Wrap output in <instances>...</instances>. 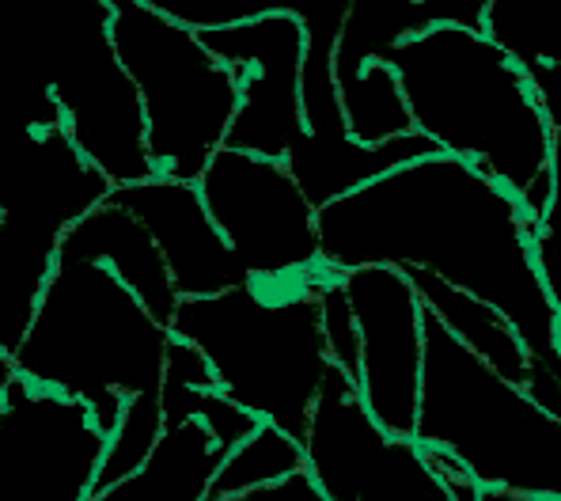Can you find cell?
<instances>
[{
  "mask_svg": "<svg viewBox=\"0 0 561 501\" xmlns=\"http://www.w3.org/2000/svg\"><path fill=\"white\" fill-rule=\"evenodd\" d=\"M319 254L334 274L387 266L428 274L493 308L527 361L561 376V308L531 266L535 225L501 186L451 156H421L316 213Z\"/></svg>",
  "mask_w": 561,
  "mask_h": 501,
  "instance_id": "6da1fadb",
  "label": "cell"
},
{
  "mask_svg": "<svg viewBox=\"0 0 561 501\" xmlns=\"http://www.w3.org/2000/svg\"><path fill=\"white\" fill-rule=\"evenodd\" d=\"M399 80L410 126L440 156L508 194L531 225L561 202V129L497 46L440 23L379 54Z\"/></svg>",
  "mask_w": 561,
  "mask_h": 501,
  "instance_id": "7a4b0ae2",
  "label": "cell"
},
{
  "mask_svg": "<svg viewBox=\"0 0 561 501\" xmlns=\"http://www.w3.org/2000/svg\"><path fill=\"white\" fill-rule=\"evenodd\" d=\"M330 266L293 277H247L205 300H179L171 339L205 361L217 396L304 445L311 407L330 376L323 289Z\"/></svg>",
  "mask_w": 561,
  "mask_h": 501,
  "instance_id": "3957f363",
  "label": "cell"
},
{
  "mask_svg": "<svg viewBox=\"0 0 561 501\" xmlns=\"http://www.w3.org/2000/svg\"><path fill=\"white\" fill-rule=\"evenodd\" d=\"M171 331L95 262L54 259L43 300L12 353L15 380L80 402L103 437L126 402L160 396Z\"/></svg>",
  "mask_w": 561,
  "mask_h": 501,
  "instance_id": "277c9868",
  "label": "cell"
},
{
  "mask_svg": "<svg viewBox=\"0 0 561 501\" xmlns=\"http://www.w3.org/2000/svg\"><path fill=\"white\" fill-rule=\"evenodd\" d=\"M410 441L451 456L478 490L561 498V418L493 373L425 308Z\"/></svg>",
  "mask_w": 561,
  "mask_h": 501,
  "instance_id": "5b68a950",
  "label": "cell"
},
{
  "mask_svg": "<svg viewBox=\"0 0 561 501\" xmlns=\"http://www.w3.org/2000/svg\"><path fill=\"white\" fill-rule=\"evenodd\" d=\"M111 4V50L126 69L145 114V149L156 179L197 183L225 149L236 118V88L194 31L171 23L148 0Z\"/></svg>",
  "mask_w": 561,
  "mask_h": 501,
  "instance_id": "8992f818",
  "label": "cell"
},
{
  "mask_svg": "<svg viewBox=\"0 0 561 501\" xmlns=\"http://www.w3.org/2000/svg\"><path fill=\"white\" fill-rule=\"evenodd\" d=\"M106 23V0H49L46 80L77 156L111 191H126L156 175L145 149V114L111 50Z\"/></svg>",
  "mask_w": 561,
  "mask_h": 501,
  "instance_id": "52a82bcc",
  "label": "cell"
},
{
  "mask_svg": "<svg viewBox=\"0 0 561 501\" xmlns=\"http://www.w3.org/2000/svg\"><path fill=\"white\" fill-rule=\"evenodd\" d=\"M285 8L304 27L300 137L288 149L285 168L311 209H327V205L350 198L360 186L383 179L387 171L436 152L417 134L376 145V149H365L345 134L342 106H337L334 92V43L350 0H285Z\"/></svg>",
  "mask_w": 561,
  "mask_h": 501,
  "instance_id": "ba28073f",
  "label": "cell"
},
{
  "mask_svg": "<svg viewBox=\"0 0 561 501\" xmlns=\"http://www.w3.org/2000/svg\"><path fill=\"white\" fill-rule=\"evenodd\" d=\"M160 414L163 433L145 464L88 501H209L220 464L259 430L254 418L217 396L205 361L179 339L163 361Z\"/></svg>",
  "mask_w": 561,
  "mask_h": 501,
  "instance_id": "9c48e42d",
  "label": "cell"
},
{
  "mask_svg": "<svg viewBox=\"0 0 561 501\" xmlns=\"http://www.w3.org/2000/svg\"><path fill=\"white\" fill-rule=\"evenodd\" d=\"M194 186L247 277H293L323 266L316 209L285 163L220 149Z\"/></svg>",
  "mask_w": 561,
  "mask_h": 501,
  "instance_id": "30bf717a",
  "label": "cell"
},
{
  "mask_svg": "<svg viewBox=\"0 0 561 501\" xmlns=\"http://www.w3.org/2000/svg\"><path fill=\"white\" fill-rule=\"evenodd\" d=\"M304 475L323 501H451L414 441L383 437L337 368L319 388L304 433Z\"/></svg>",
  "mask_w": 561,
  "mask_h": 501,
  "instance_id": "8fae6325",
  "label": "cell"
},
{
  "mask_svg": "<svg viewBox=\"0 0 561 501\" xmlns=\"http://www.w3.org/2000/svg\"><path fill=\"white\" fill-rule=\"evenodd\" d=\"M197 38L236 88V118L228 126L225 149L285 163L300 137V20L280 0L274 12Z\"/></svg>",
  "mask_w": 561,
  "mask_h": 501,
  "instance_id": "7c38bea8",
  "label": "cell"
},
{
  "mask_svg": "<svg viewBox=\"0 0 561 501\" xmlns=\"http://www.w3.org/2000/svg\"><path fill=\"white\" fill-rule=\"evenodd\" d=\"M357 331V391L368 422L383 437L410 441L421 376V300L407 274L365 266L337 274Z\"/></svg>",
  "mask_w": 561,
  "mask_h": 501,
  "instance_id": "4fadbf2b",
  "label": "cell"
},
{
  "mask_svg": "<svg viewBox=\"0 0 561 501\" xmlns=\"http://www.w3.org/2000/svg\"><path fill=\"white\" fill-rule=\"evenodd\" d=\"M106 437L80 402L15 380L0 399V501H88Z\"/></svg>",
  "mask_w": 561,
  "mask_h": 501,
  "instance_id": "5bb4252c",
  "label": "cell"
},
{
  "mask_svg": "<svg viewBox=\"0 0 561 501\" xmlns=\"http://www.w3.org/2000/svg\"><path fill=\"white\" fill-rule=\"evenodd\" d=\"M111 202L122 205L129 217H137V225L156 243L179 300L220 297L247 282L232 251L213 228L194 183L148 179V183L126 186V191H111Z\"/></svg>",
  "mask_w": 561,
  "mask_h": 501,
  "instance_id": "9a60e30c",
  "label": "cell"
},
{
  "mask_svg": "<svg viewBox=\"0 0 561 501\" xmlns=\"http://www.w3.org/2000/svg\"><path fill=\"white\" fill-rule=\"evenodd\" d=\"M57 259L72 262H95V266L111 270L134 297L145 304V311L160 327H171V316L179 308L175 285L163 266L156 243L148 240V232L137 225V217H129L122 205L106 198L95 205L88 217H80L69 232L57 243Z\"/></svg>",
  "mask_w": 561,
  "mask_h": 501,
  "instance_id": "2e32d148",
  "label": "cell"
},
{
  "mask_svg": "<svg viewBox=\"0 0 561 501\" xmlns=\"http://www.w3.org/2000/svg\"><path fill=\"white\" fill-rule=\"evenodd\" d=\"M334 92L337 106H342L345 134L365 149L414 134L399 80L379 57H360V61L334 57Z\"/></svg>",
  "mask_w": 561,
  "mask_h": 501,
  "instance_id": "e0dca14e",
  "label": "cell"
},
{
  "mask_svg": "<svg viewBox=\"0 0 561 501\" xmlns=\"http://www.w3.org/2000/svg\"><path fill=\"white\" fill-rule=\"evenodd\" d=\"M57 236L0 220V350L12 357L54 274Z\"/></svg>",
  "mask_w": 561,
  "mask_h": 501,
  "instance_id": "ac0fdd59",
  "label": "cell"
},
{
  "mask_svg": "<svg viewBox=\"0 0 561 501\" xmlns=\"http://www.w3.org/2000/svg\"><path fill=\"white\" fill-rule=\"evenodd\" d=\"M478 35L490 46H497L508 57V65L527 80L531 95L539 100L542 114L554 129H561L558 95H561V69L558 57L542 38V27L527 12L505 0H482V20H478Z\"/></svg>",
  "mask_w": 561,
  "mask_h": 501,
  "instance_id": "d6986e66",
  "label": "cell"
},
{
  "mask_svg": "<svg viewBox=\"0 0 561 501\" xmlns=\"http://www.w3.org/2000/svg\"><path fill=\"white\" fill-rule=\"evenodd\" d=\"M293 475H304L300 445L288 441L285 433L270 430V425H259V430L220 464L217 479H213V487H209V501L274 487V482L293 479Z\"/></svg>",
  "mask_w": 561,
  "mask_h": 501,
  "instance_id": "ffe728a7",
  "label": "cell"
},
{
  "mask_svg": "<svg viewBox=\"0 0 561 501\" xmlns=\"http://www.w3.org/2000/svg\"><path fill=\"white\" fill-rule=\"evenodd\" d=\"M323 334H327L330 365L353 380V376H357V331H353V316H350V304H345L337 274L330 277V285L323 289Z\"/></svg>",
  "mask_w": 561,
  "mask_h": 501,
  "instance_id": "44dd1931",
  "label": "cell"
},
{
  "mask_svg": "<svg viewBox=\"0 0 561 501\" xmlns=\"http://www.w3.org/2000/svg\"><path fill=\"white\" fill-rule=\"evenodd\" d=\"M220 501H323L316 494V487L308 482V475H293V479H280L274 487L262 490H247L236 498H220Z\"/></svg>",
  "mask_w": 561,
  "mask_h": 501,
  "instance_id": "7402d4cb",
  "label": "cell"
},
{
  "mask_svg": "<svg viewBox=\"0 0 561 501\" xmlns=\"http://www.w3.org/2000/svg\"><path fill=\"white\" fill-rule=\"evenodd\" d=\"M474 501H561V498H539V494H516V490H478Z\"/></svg>",
  "mask_w": 561,
  "mask_h": 501,
  "instance_id": "603a6c76",
  "label": "cell"
},
{
  "mask_svg": "<svg viewBox=\"0 0 561 501\" xmlns=\"http://www.w3.org/2000/svg\"><path fill=\"white\" fill-rule=\"evenodd\" d=\"M12 384H15V365H12V357L0 350V399L8 396V388H12Z\"/></svg>",
  "mask_w": 561,
  "mask_h": 501,
  "instance_id": "cb8c5ba5",
  "label": "cell"
}]
</instances>
